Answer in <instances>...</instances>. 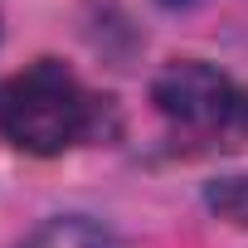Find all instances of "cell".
<instances>
[{"instance_id":"5b68a950","label":"cell","mask_w":248,"mask_h":248,"mask_svg":"<svg viewBox=\"0 0 248 248\" xmlns=\"http://www.w3.org/2000/svg\"><path fill=\"white\" fill-rule=\"evenodd\" d=\"M166 5H195V0H166Z\"/></svg>"},{"instance_id":"6da1fadb","label":"cell","mask_w":248,"mask_h":248,"mask_svg":"<svg viewBox=\"0 0 248 248\" xmlns=\"http://www.w3.org/2000/svg\"><path fill=\"white\" fill-rule=\"evenodd\" d=\"M88 132H93V97L63 63L39 59L0 83V137L10 146L30 156H59L78 146Z\"/></svg>"},{"instance_id":"7a4b0ae2","label":"cell","mask_w":248,"mask_h":248,"mask_svg":"<svg viewBox=\"0 0 248 248\" xmlns=\"http://www.w3.org/2000/svg\"><path fill=\"white\" fill-rule=\"evenodd\" d=\"M151 102L185 137H200L214 146L248 137V93L229 73H219L214 63L180 59V63L161 68L151 83Z\"/></svg>"},{"instance_id":"3957f363","label":"cell","mask_w":248,"mask_h":248,"mask_svg":"<svg viewBox=\"0 0 248 248\" xmlns=\"http://www.w3.org/2000/svg\"><path fill=\"white\" fill-rule=\"evenodd\" d=\"M25 248H117V238L97 224V219H83V214H63V219H49L30 233Z\"/></svg>"},{"instance_id":"277c9868","label":"cell","mask_w":248,"mask_h":248,"mask_svg":"<svg viewBox=\"0 0 248 248\" xmlns=\"http://www.w3.org/2000/svg\"><path fill=\"white\" fill-rule=\"evenodd\" d=\"M209 209L238 229H248V175H229L209 185Z\"/></svg>"}]
</instances>
